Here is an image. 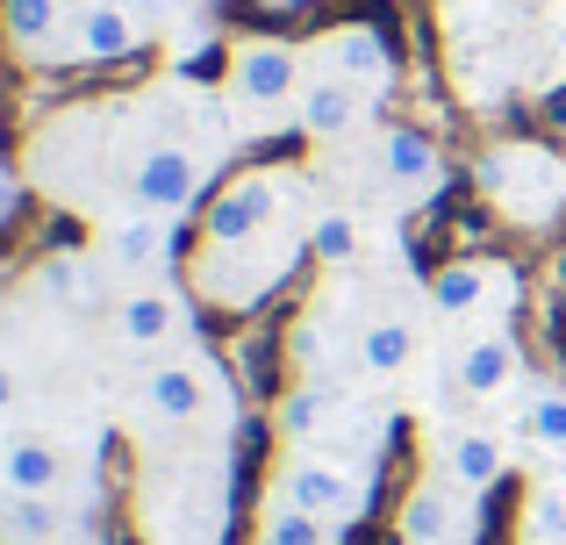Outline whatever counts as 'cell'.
<instances>
[{"label":"cell","mask_w":566,"mask_h":545,"mask_svg":"<svg viewBox=\"0 0 566 545\" xmlns=\"http://www.w3.org/2000/svg\"><path fill=\"white\" fill-rule=\"evenodd\" d=\"M488 195L502 201L510 216H524V223H545V216L566 201V166L553 151H538V144H510V151H495L481 166Z\"/></svg>","instance_id":"cell-1"},{"label":"cell","mask_w":566,"mask_h":545,"mask_svg":"<svg viewBox=\"0 0 566 545\" xmlns=\"http://www.w3.org/2000/svg\"><path fill=\"white\" fill-rule=\"evenodd\" d=\"M302 51L294 43H273V36H251V43H237L230 51V101L244 115H273V108H287L294 94H302Z\"/></svg>","instance_id":"cell-2"},{"label":"cell","mask_w":566,"mask_h":545,"mask_svg":"<svg viewBox=\"0 0 566 545\" xmlns=\"http://www.w3.org/2000/svg\"><path fill=\"white\" fill-rule=\"evenodd\" d=\"M280 503L287 510H308V517L323 524H345L366 510V481H352L337 460H323V452H294L287 467H280Z\"/></svg>","instance_id":"cell-3"},{"label":"cell","mask_w":566,"mask_h":545,"mask_svg":"<svg viewBox=\"0 0 566 545\" xmlns=\"http://www.w3.org/2000/svg\"><path fill=\"white\" fill-rule=\"evenodd\" d=\"M201 201V158L180 151V144H144L129 158V209L151 216H187Z\"/></svg>","instance_id":"cell-4"},{"label":"cell","mask_w":566,"mask_h":545,"mask_svg":"<svg viewBox=\"0 0 566 545\" xmlns=\"http://www.w3.org/2000/svg\"><path fill=\"white\" fill-rule=\"evenodd\" d=\"M280 201H287V187L273 180V172H244V180H230L216 201H208V244H251L273 230Z\"/></svg>","instance_id":"cell-5"},{"label":"cell","mask_w":566,"mask_h":545,"mask_svg":"<svg viewBox=\"0 0 566 545\" xmlns=\"http://www.w3.org/2000/svg\"><path fill=\"white\" fill-rule=\"evenodd\" d=\"M473 495H459L452 481H423V489L401 503V545H473V532H481V517H473Z\"/></svg>","instance_id":"cell-6"},{"label":"cell","mask_w":566,"mask_h":545,"mask_svg":"<svg viewBox=\"0 0 566 545\" xmlns=\"http://www.w3.org/2000/svg\"><path fill=\"white\" fill-rule=\"evenodd\" d=\"M316 72H337V80H352L359 94H387V86H395V51H387V36L374 22H352V29H331V36L316 43Z\"/></svg>","instance_id":"cell-7"},{"label":"cell","mask_w":566,"mask_h":545,"mask_svg":"<svg viewBox=\"0 0 566 545\" xmlns=\"http://www.w3.org/2000/svg\"><path fill=\"white\" fill-rule=\"evenodd\" d=\"M359 115H366V94L352 80H337V72H308L302 94H294V123H302V137H352Z\"/></svg>","instance_id":"cell-8"},{"label":"cell","mask_w":566,"mask_h":545,"mask_svg":"<svg viewBox=\"0 0 566 545\" xmlns=\"http://www.w3.org/2000/svg\"><path fill=\"white\" fill-rule=\"evenodd\" d=\"M137 43H144V22L123 8V0H86V8L72 14V57H86V65L129 57Z\"/></svg>","instance_id":"cell-9"},{"label":"cell","mask_w":566,"mask_h":545,"mask_svg":"<svg viewBox=\"0 0 566 545\" xmlns=\"http://www.w3.org/2000/svg\"><path fill=\"white\" fill-rule=\"evenodd\" d=\"M65 481V452L36 431H8L0 438V489L8 495H57Z\"/></svg>","instance_id":"cell-10"},{"label":"cell","mask_w":566,"mask_h":545,"mask_svg":"<svg viewBox=\"0 0 566 545\" xmlns=\"http://www.w3.org/2000/svg\"><path fill=\"white\" fill-rule=\"evenodd\" d=\"M172 223H180V216L129 209V216H115V223L101 230V252H108L115 266H129V273H151V266H166V252H172Z\"/></svg>","instance_id":"cell-11"},{"label":"cell","mask_w":566,"mask_h":545,"mask_svg":"<svg viewBox=\"0 0 566 545\" xmlns=\"http://www.w3.org/2000/svg\"><path fill=\"white\" fill-rule=\"evenodd\" d=\"M495 294H510V273L488 259H452L430 273V308H444V316H481Z\"/></svg>","instance_id":"cell-12"},{"label":"cell","mask_w":566,"mask_h":545,"mask_svg":"<svg viewBox=\"0 0 566 545\" xmlns=\"http://www.w3.org/2000/svg\"><path fill=\"white\" fill-rule=\"evenodd\" d=\"M438 474L452 481L459 495H488L502 474H510V452H502V438H488V431H459V438H444Z\"/></svg>","instance_id":"cell-13"},{"label":"cell","mask_w":566,"mask_h":545,"mask_svg":"<svg viewBox=\"0 0 566 545\" xmlns=\"http://www.w3.org/2000/svg\"><path fill=\"white\" fill-rule=\"evenodd\" d=\"M0 22H8V43L14 51H29V57H72V36L57 22H65V0H8L0 8Z\"/></svg>","instance_id":"cell-14"},{"label":"cell","mask_w":566,"mask_h":545,"mask_svg":"<svg viewBox=\"0 0 566 545\" xmlns=\"http://www.w3.org/2000/svg\"><path fill=\"white\" fill-rule=\"evenodd\" d=\"M510 380H516V337L510 331L467 337V352H459V388H467L473 402H488V395H502Z\"/></svg>","instance_id":"cell-15"},{"label":"cell","mask_w":566,"mask_h":545,"mask_svg":"<svg viewBox=\"0 0 566 545\" xmlns=\"http://www.w3.org/2000/svg\"><path fill=\"white\" fill-rule=\"evenodd\" d=\"M172 331H180V302L166 287H129L115 302V337L123 345H166Z\"/></svg>","instance_id":"cell-16"},{"label":"cell","mask_w":566,"mask_h":545,"mask_svg":"<svg viewBox=\"0 0 566 545\" xmlns=\"http://www.w3.org/2000/svg\"><path fill=\"white\" fill-rule=\"evenodd\" d=\"M380 166H387V180H395V187H438L444 158H438V144H430L423 129L395 123V129H380Z\"/></svg>","instance_id":"cell-17"},{"label":"cell","mask_w":566,"mask_h":545,"mask_svg":"<svg viewBox=\"0 0 566 545\" xmlns=\"http://www.w3.org/2000/svg\"><path fill=\"white\" fill-rule=\"evenodd\" d=\"M201 395H208V380H201V366H151L144 374V402H151V417L158 423H187V417H201Z\"/></svg>","instance_id":"cell-18"},{"label":"cell","mask_w":566,"mask_h":545,"mask_svg":"<svg viewBox=\"0 0 566 545\" xmlns=\"http://www.w3.org/2000/svg\"><path fill=\"white\" fill-rule=\"evenodd\" d=\"M516 423H524V446H538V452H566V388L538 380V388L524 395V409H516Z\"/></svg>","instance_id":"cell-19"},{"label":"cell","mask_w":566,"mask_h":545,"mask_svg":"<svg viewBox=\"0 0 566 545\" xmlns=\"http://www.w3.org/2000/svg\"><path fill=\"white\" fill-rule=\"evenodd\" d=\"M65 524H57L51 495H8V510H0V545H51Z\"/></svg>","instance_id":"cell-20"},{"label":"cell","mask_w":566,"mask_h":545,"mask_svg":"<svg viewBox=\"0 0 566 545\" xmlns=\"http://www.w3.org/2000/svg\"><path fill=\"white\" fill-rule=\"evenodd\" d=\"M409 352H416V331L401 316L366 323V337H359V366H366V374H401V366H409Z\"/></svg>","instance_id":"cell-21"},{"label":"cell","mask_w":566,"mask_h":545,"mask_svg":"<svg viewBox=\"0 0 566 545\" xmlns=\"http://www.w3.org/2000/svg\"><path fill=\"white\" fill-rule=\"evenodd\" d=\"M280 438H294V446H308V438H323V423H331V395L323 388H287L273 409Z\"/></svg>","instance_id":"cell-22"},{"label":"cell","mask_w":566,"mask_h":545,"mask_svg":"<svg viewBox=\"0 0 566 545\" xmlns=\"http://www.w3.org/2000/svg\"><path fill=\"white\" fill-rule=\"evenodd\" d=\"M43 294H57V302H72V308H86V302H94V294H101V273L94 266H86V259H43Z\"/></svg>","instance_id":"cell-23"},{"label":"cell","mask_w":566,"mask_h":545,"mask_svg":"<svg viewBox=\"0 0 566 545\" xmlns=\"http://www.w3.org/2000/svg\"><path fill=\"white\" fill-rule=\"evenodd\" d=\"M251 545H323V517H308V510H287L280 503L273 517L259 524V538Z\"/></svg>","instance_id":"cell-24"},{"label":"cell","mask_w":566,"mask_h":545,"mask_svg":"<svg viewBox=\"0 0 566 545\" xmlns=\"http://www.w3.org/2000/svg\"><path fill=\"white\" fill-rule=\"evenodd\" d=\"M308 252L331 259V266H345V259L359 252V223H352V216H316V230H308Z\"/></svg>","instance_id":"cell-25"},{"label":"cell","mask_w":566,"mask_h":545,"mask_svg":"<svg viewBox=\"0 0 566 545\" xmlns=\"http://www.w3.org/2000/svg\"><path fill=\"white\" fill-rule=\"evenodd\" d=\"M531 545H566V489H538L531 495Z\"/></svg>","instance_id":"cell-26"},{"label":"cell","mask_w":566,"mask_h":545,"mask_svg":"<svg viewBox=\"0 0 566 545\" xmlns=\"http://www.w3.org/2000/svg\"><path fill=\"white\" fill-rule=\"evenodd\" d=\"M208 51H216L208 36H187V43H172V65H180V72H193V65H208Z\"/></svg>","instance_id":"cell-27"},{"label":"cell","mask_w":566,"mask_h":545,"mask_svg":"<svg viewBox=\"0 0 566 545\" xmlns=\"http://www.w3.org/2000/svg\"><path fill=\"white\" fill-rule=\"evenodd\" d=\"M14 201H22V180H14V172L0 166V223H8V216H14Z\"/></svg>","instance_id":"cell-28"},{"label":"cell","mask_w":566,"mask_h":545,"mask_svg":"<svg viewBox=\"0 0 566 545\" xmlns=\"http://www.w3.org/2000/svg\"><path fill=\"white\" fill-rule=\"evenodd\" d=\"M14 402V374H8V366H0V409H8Z\"/></svg>","instance_id":"cell-29"},{"label":"cell","mask_w":566,"mask_h":545,"mask_svg":"<svg viewBox=\"0 0 566 545\" xmlns=\"http://www.w3.org/2000/svg\"><path fill=\"white\" fill-rule=\"evenodd\" d=\"M172 8H201V0H172Z\"/></svg>","instance_id":"cell-30"},{"label":"cell","mask_w":566,"mask_h":545,"mask_svg":"<svg viewBox=\"0 0 566 545\" xmlns=\"http://www.w3.org/2000/svg\"><path fill=\"white\" fill-rule=\"evenodd\" d=\"M273 8H287V0H273Z\"/></svg>","instance_id":"cell-31"},{"label":"cell","mask_w":566,"mask_h":545,"mask_svg":"<svg viewBox=\"0 0 566 545\" xmlns=\"http://www.w3.org/2000/svg\"><path fill=\"white\" fill-rule=\"evenodd\" d=\"M559 489H566V481H559Z\"/></svg>","instance_id":"cell-32"}]
</instances>
